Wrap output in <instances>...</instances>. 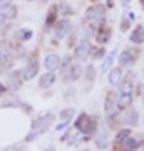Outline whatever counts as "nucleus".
Instances as JSON below:
<instances>
[{
    "mask_svg": "<svg viewBox=\"0 0 144 151\" xmlns=\"http://www.w3.org/2000/svg\"><path fill=\"white\" fill-rule=\"evenodd\" d=\"M2 92H4V86H2V84H0V94H2Z\"/></svg>",
    "mask_w": 144,
    "mask_h": 151,
    "instance_id": "26",
    "label": "nucleus"
},
{
    "mask_svg": "<svg viewBox=\"0 0 144 151\" xmlns=\"http://www.w3.org/2000/svg\"><path fill=\"white\" fill-rule=\"evenodd\" d=\"M116 106H117V101H114L112 97H107L106 101V118L112 119L114 114H116Z\"/></svg>",
    "mask_w": 144,
    "mask_h": 151,
    "instance_id": "11",
    "label": "nucleus"
},
{
    "mask_svg": "<svg viewBox=\"0 0 144 151\" xmlns=\"http://www.w3.org/2000/svg\"><path fill=\"white\" fill-rule=\"evenodd\" d=\"M75 128L80 131H84V133H89L92 128V121L89 119V116L87 114H82V116H79V119L75 121Z\"/></svg>",
    "mask_w": 144,
    "mask_h": 151,
    "instance_id": "7",
    "label": "nucleus"
},
{
    "mask_svg": "<svg viewBox=\"0 0 144 151\" xmlns=\"http://www.w3.org/2000/svg\"><path fill=\"white\" fill-rule=\"evenodd\" d=\"M129 4H131V0H121V5L123 7H128Z\"/></svg>",
    "mask_w": 144,
    "mask_h": 151,
    "instance_id": "25",
    "label": "nucleus"
},
{
    "mask_svg": "<svg viewBox=\"0 0 144 151\" xmlns=\"http://www.w3.org/2000/svg\"><path fill=\"white\" fill-rule=\"evenodd\" d=\"M4 22H5V17H4V14H0V29L4 27Z\"/></svg>",
    "mask_w": 144,
    "mask_h": 151,
    "instance_id": "24",
    "label": "nucleus"
},
{
    "mask_svg": "<svg viewBox=\"0 0 144 151\" xmlns=\"http://www.w3.org/2000/svg\"><path fill=\"white\" fill-rule=\"evenodd\" d=\"M42 2H47V0H42Z\"/></svg>",
    "mask_w": 144,
    "mask_h": 151,
    "instance_id": "27",
    "label": "nucleus"
},
{
    "mask_svg": "<svg viewBox=\"0 0 144 151\" xmlns=\"http://www.w3.org/2000/svg\"><path fill=\"white\" fill-rule=\"evenodd\" d=\"M55 82V74H54V70H49L47 74H44L42 77H40V81H39V86L40 87H50Z\"/></svg>",
    "mask_w": 144,
    "mask_h": 151,
    "instance_id": "10",
    "label": "nucleus"
},
{
    "mask_svg": "<svg viewBox=\"0 0 144 151\" xmlns=\"http://www.w3.org/2000/svg\"><path fill=\"white\" fill-rule=\"evenodd\" d=\"M89 52H91V44L87 42V40H82V42L75 47V52H74V55H75V59H85L87 55H89Z\"/></svg>",
    "mask_w": 144,
    "mask_h": 151,
    "instance_id": "5",
    "label": "nucleus"
},
{
    "mask_svg": "<svg viewBox=\"0 0 144 151\" xmlns=\"http://www.w3.org/2000/svg\"><path fill=\"white\" fill-rule=\"evenodd\" d=\"M134 60H136V55L131 50H124L123 54L119 55V64H121V67H131L134 64Z\"/></svg>",
    "mask_w": 144,
    "mask_h": 151,
    "instance_id": "8",
    "label": "nucleus"
},
{
    "mask_svg": "<svg viewBox=\"0 0 144 151\" xmlns=\"http://www.w3.org/2000/svg\"><path fill=\"white\" fill-rule=\"evenodd\" d=\"M139 146H141V141L138 138H134V136H129L128 139L124 141V148L126 150H138Z\"/></svg>",
    "mask_w": 144,
    "mask_h": 151,
    "instance_id": "14",
    "label": "nucleus"
},
{
    "mask_svg": "<svg viewBox=\"0 0 144 151\" xmlns=\"http://www.w3.org/2000/svg\"><path fill=\"white\" fill-rule=\"evenodd\" d=\"M37 70H39V64H37V60H34V62H30V64L25 67L24 77H25V79H32L34 76L37 74Z\"/></svg>",
    "mask_w": 144,
    "mask_h": 151,
    "instance_id": "12",
    "label": "nucleus"
},
{
    "mask_svg": "<svg viewBox=\"0 0 144 151\" xmlns=\"http://www.w3.org/2000/svg\"><path fill=\"white\" fill-rule=\"evenodd\" d=\"M129 136H131V131H129V129H123V131H119L117 138H116V143H124V141L128 139Z\"/></svg>",
    "mask_w": 144,
    "mask_h": 151,
    "instance_id": "18",
    "label": "nucleus"
},
{
    "mask_svg": "<svg viewBox=\"0 0 144 151\" xmlns=\"http://www.w3.org/2000/svg\"><path fill=\"white\" fill-rule=\"evenodd\" d=\"M54 121V116L52 114H45V116H42V118H39L34 121V131H32V136H29L27 139H32V138H35L37 136V133H42V131H45L52 124Z\"/></svg>",
    "mask_w": 144,
    "mask_h": 151,
    "instance_id": "2",
    "label": "nucleus"
},
{
    "mask_svg": "<svg viewBox=\"0 0 144 151\" xmlns=\"http://www.w3.org/2000/svg\"><path fill=\"white\" fill-rule=\"evenodd\" d=\"M22 37H32V32L30 30H22Z\"/></svg>",
    "mask_w": 144,
    "mask_h": 151,
    "instance_id": "23",
    "label": "nucleus"
},
{
    "mask_svg": "<svg viewBox=\"0 0 144 151\" xmlns=\"http://www.w3.org/2000/svg\"><path fill=\"white\" fill-rule=\"evenodd\" d=\"M2 14H4L5 19H12V17L17 15V9L15 7H12V5H9V7H5V9L2 10Z\"/></svg>",
    "mask_w": 144,
    "mask_h": 151,
    "instance_id": "17",
    "label": "nucleus"
},
{
    "mask_svg": "<svg viewBox=\"0 0 144 151\" xmlns=\"http://www.w3.org/2000/svg\"><path fill=\"white\" fill-rule=\"evenodd\" d=\"M104 12H106V10H104V7L97 4V5H92V7H89V9H87L85 17H87L89 20H92V22H96V24H97V22L104 20V15H106Z\"/></svg>",
    "mask_w": 144,
    "mask_h": 151,
    "instance_id": "3",
    "label": "nucleus"
},
{
    "mask_svg": "<svg viewBox=\"0 0 144 151\" xmlns=\"http://www.w3.org/2000/svg\"><path fill=\"white\" fill-rule=\"evenodd\" d=\"M131 42L134 44H143L144 42V27H136V30H134L133 34H131Z\"/></svg>",
    "mask_w": 144,
    "mask_h": 151,
    "instance_id": "13",
    "label": "nucleus"
},
{
    "mask_svg": "<svg viewBox=\"0 0 144 151\" xmlns=\"http://www.w3.org/2000/svg\"><path fill=\"white\" fill-rule=\"evenodd\" d=\"M44 65H45V69L47 70H55L60 67V57L57 54H49L44 60Z\"/></svg>",
    "mask_w": 144,
    "mask_h": 151,
    "instance_id": "6",
    "label": "nucleus"
},
{
    "mask_svg": "<svg viewBox=\"0 0 144 151\" xmlns=\"http://www.w3.org/2000/svg\"><path fill=\"white\" fill-rule=\"evenodd\" d=\"M69 30H70V22L67 20V19H64V20L57 22V25H55V29H54V34H55L57 39H64L65 35L69 34Z\"/></svg>",
    "mask_w": 144,
    "mask_h": 151,
    "instance_id": "4",
    "label": "nucleus"
},
{
    "mask_svg": "<svg viewBox=\"0 0 144 151\" xmlns=\"http://www.w3.org/2000/svg\"><path fill=\"white\" fill-rule=\"evenodd\" d=\"M9 81H10V87L12 89H19L20 87V74L19 72H12L10 76H9Z\"/></svg>",
    "mask_w": 144,
    "mask_h": 151,
    "instance_id": "16",
    "label": "nucleus"
},
{
    "mask_svg": "<svg viewBox=\"0 0 144 151\" xmlns=\"http://www.w3.org/2000/svg\"><path fill=\"white\" fill-rule=\"evenodd\" d=\"M80 76H82V67H80L79 64H74V65H70L69 70H67V74H65V77H67V81L70 82H74L77 81Z\"/></svg>",
    "mask_w": 144,
    "mask_h": 151,
    "instance_id": "9",
    "label": "nucleus"
},
{
    "mask_svg": "<svg viewBox=\"0 0 144 151\" xmlns=\"http://www.w3.org/2000/svg\"><path fill=\"white\" fill-rule=\"evenodd\" d=\"M119 81H121V70L112 69L111 72H109V82H111V86H117Z\"/></svg>",
    "mask_w": 144,
    "mask_h": 151,
    "instance_id": "15",
    "label": "nucleus"
},
{
    "mask_svg": "<svg viewBox=\"0 0 144 151\" xmlns=\"http://www.w3.org/2000/svg\"><path fill=\"white\" fill-rule=\"evenodd\" d=\"M114 54H116V52H111V54H109V55L106 57V60L102 62V70H104V72H106V70L112 65V60H114Z\"/></svg>",
    "mask_w": 144,
    "mask_h": 151,
    "instance_id": "19",
    "label": "nucleus"
},
{
    "mask_svg": "<svg viewBox=\"0 0 144 151\" xmlns=\"http://www.w3.org/2000/svg\"><path fill=\"white\" fill-rule=\"evenodd\" d=\"M9 5H12V0H0V10H4Z\"/></svg>",
    "mask_w": 144,
    "mask_h": 151,
    "instance_id": "22",
    "label": "nucleus"
},
{
    "mask_svg": "<svg viewBox=\"0 0 144 151\" xmlns=\"http://www.w3.org/2000/svg\"><path fill=\"white\" fill-rule=\"evenodd\" d=\"M109 35H111V32H109V30H104V32L97 34V40H99V42H106Z\"/></svg>",
    "mask_w": 144,
    "mask_h": 151,
    "instance_id": "20",
    "label": "nucleus"
},
{
    "mask_svg": "<svg viewBox=\"0 0 144 151\" xmlns=\"http://www.w3.org/2000/svg\"><path fill=\"white\" fill-rule=\"evenodd\" d=\"M117 106L119 109H124V108H129L131 103H133V86L129 82H124L123 87L119 89L117 92Z\"/></svg>",
    "mask_w": 144,
    "mask_h": 151,
    "instance_id": "1",
    "label": "nucleus"
},
{
    "mask_svg": "<svg viewBox=\"0 0 144 151\" xmlns=\"http://www.w3.org/2000/svg\"><path fill=\"white\" fill-rule=\"evenodd\" d=\"M60 116H62L64 119H67V121H69V119L74 116V109H65V111H62V113H60Z\"/></svg>",
    "mask_w": 144,
    "mask_h": 151,
    "instance_id": "21",
    "label": "nucleus"
}]
</instances>
